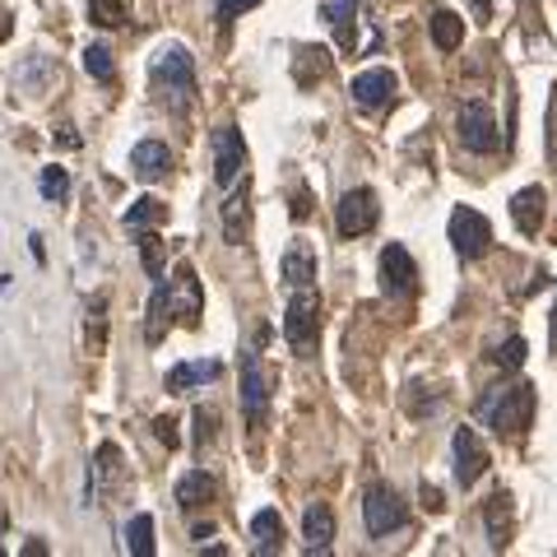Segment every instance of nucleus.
I'll list each match as a JSON object with an SVG mask.
<instances>
[{
  "label": "nucleus",
  "instance_id": "f257e3e1",
  "mask_svg": "<svg viewBox=\"0 0 557 557\" xmlns=\"http://www.w3.org/2000/svg\"><path fill=\"white\" fill-rule=\"evenodd\" d=\"M149 79H153V98H159L172 116H186L196 108V57H190L182 42H163L153 51Z\"/></svg>",
  "mask_w": 557,
  "mask_h": 557
},
{
  "label": "nucleus",
  "instance_id": "f03ea898",
  "mask_svg": "<svg viewBox=\"0 0 557 557\" xmlns=\"http://www.w3.org/2000/svg\"><path fill=\"white\" fill-rule=\"evenodd\" d=\"M479 418L493 428V437L502 442H525V432L534 423V386L530 381H502L479 399Z\"/></svg>",
  "mask_w": 557,
  "mask_h": 557
},
{
  "label": "nucleus",
  "instance_id": "7ed1b4c3",
  "mask_svg": "<svg viewBox=\"0 0 557 557\" xmlns=\"http://www.w3.org/2000/svg\"><path fill=\"white\" fill-rule=\"evenodd\" d=\"M321 20L335 33L344 57H368L381 47V28L372 20V0H321Z\"/></svg>",
  "mask_w": 557,
  "mask_h": 557
},
{
  "label": "nucleus",
  "instance_id": "20e7f679",
  "mask_svg": "<svg viewBox=\"0 0 557 557\" xmlns=\"http://www.w3.org/2000/svg\"><path fill=\"white\" fill-rule=\"evenodd\" d=\"M317 330H321V293L317 284H298L288 288V307H284V339L293 354H311L317 348Z\"/></svg>",
  "mask_w": 557,
  "mask_h": 557
},
{
  "label": "nucleus",
  "instance_id": "39448f33",
  "mask_svg": "<svg viewBox=\"0 0 557 557\" xmlns=\"http://www.w3.org/2000/svg\"><path fill=\"white\" fill-rule=\"evenodd\" d=\"M270 395H274V381H270V368L260 362V354H242V413L247 423L260 432L270 423Z\"/></svg>",
  "mask_w": 557,
  "mask_h": 557
},
{
  "label": "nucleus",
  "instance_id": "423d86ee",
  "mask_svg": "<svg viewBox=\"0 0 557 557\" xmlns=\"http://www.w3.org/2000/svg\"><path fill=\"white\" fill-rule=\"evenodd\" d=\"M405 520H409V511H405V502H399V493L391 483H372L368 493H362V525H368L372 539H386L395 530H405Z\"/></svg>",
  "mask_w": 557,
  "mask_h": 557
},
{
  "label": "nucleus",
  "instance_id": "0eeeda50",
  "mask_svg": "<svg viewBox=\"0 0 557 557\" xmlns=\"http://www.w3.org/2000/svg\"><path fill=\"white\" fill-rule=\"evenodd\" d=\"M376 219H381V205H376V190L372 186H354V190H344L339 205H335V228L339 237H368L376 228Z\"/></svg>",
  "mask_w": 557,
  "mask_h": 557
},
{
  "label": "nucleus",
  "instance_id": "6e6552de",
  "mask_svg": "<svg viewBox=\"0 0 557 557\" xmlns=\"http://www.w3.org/2000/svg\"><path fill=\"white\" fill-rule=\"evenodd\" d=\"M163 288H168V311H172V317H177L182 325L196 330L200 317H205V288H200L196 270H190V260H182V265L172 270V278L163 274Z\"/></svg>",
  "mask_w": 557,
  "mask_h": 557
},
{
  "label": "nucleus",
  "instance_id": "1a4fd4ad",
  "mask_svg": "<svg viewBox=\"0 0 557 557\" xmlns=\"http://www.w3.org/2000/svg\"><path fill=\"white\" fill-rule=\"evenodd\" d=\"M456 139L469 153H497L502 131H497L493 108H487V102H465L460 116H456Z\"/></svg>",
  "mask_w": 557,
  "mask_h": 557
},
{
  "label": "nucleus",
  "instance_id": "9d476101",
  "mask_svg": "<svg viewBox=\"0 0 557 557\" xmlns=\"http://www.w3.org/2000/svg\"><path fill=\"white\" fill-rule=\"evenodd\" d=\"M450 247H456L460 260H483L493 251V223H487L479 209L460 205L456 214H450Z\"/></svg>",
  "mask_w": 557,
  "mask_h": 557
},
{
  "label": "nucleus",
  "instance_id": "9b49d317",
  "mask_svg": "<svg viewBox=\"0 0 557 557\" xmlns=\"http://www.w3.org/2000/svg\"><path fill=\"white\" fill-rule=\"evenodd\" d=\"M209 145H214V182L223 190H233L242 177H247V139H242L237 126H219Z\"/></svg>",
  "mask_w": 557,
  "mask_h": 557
},
{
  "label": "nucleus",
  "instance_id": "f8f14e48",
  "mask_svg": "<svg viewBox=\"0 0 557 557\" xmlns=\"http://www.w3.org/2000/svg\"><path fill=\"white\" fill-rule=\"evenodd\" d=\"M376 270H381V293H386V298H413L418 293V265L399 242H391V247L381 251Z\"/></svg>",
  "mask_w": 557,
  "mask_h": 557
},
{
  "label": "nucleus",
  "instance_id": "ddd939ff",
  "mask_svg": "<svg viewBox=\"0 0 557 557\" xmlns=\"http://www.w3.org/2000/svg\"><path fill=\"white\" fill-rule=\"evenodd\" d=\"M450 456H456V483L469 493V487L487 474V446L479 442L474 428H456V437H450Z\"/></svg>",
  "mask_w": 557,
  "mask_h": 557
},
{
  "label": "nucleus",
  "instance_id": "4468645a",
  "mask_svg": "<svg viewBox=\"0 0 557 557\" xmlns=\"http://www.w3.org/2000/svg\"><path fill=\"white\" fill-rule=\"evenodd\" d=\"M395 89H399V79L391 75V70H362V75L348 84V98L358 102V108H386V102H395Z\"/></svg>",
  "mask_w": 557,
  "mask_h": 557
},
{
  "label": "nucleus",
  "instance_id": "2eb2a0df",
  "mask_svg": "<svg viewBox=\"0 0 557 557\" xmlns=\"http://www.w3.org/2000/svg\"><path fill=\"white\" fill-rule=\"evenodd\" d=\"M131 172L139 182H163L172 172V149L159 145V139H139V145L131 149Z\"/></svg>",
  "mask_w": 557,
  "mask_h": 557
},
{
  "label": "nucleus",
  "instance_id": "dca6fc26",
  "mask_svg": "<svg viewBox=\"0 0 557 557\" xmlns=\"http://www.w3.org/2000/svg\"><path fill=\"white\" fill-rule=\"evenodd\" d=\"M544 214H548L544 186H525V190H516V196H511V223L525 237H534L539 228H544Z\"/></svg>",
  "mask_w": 557,
  "mask_h": 557
},
{
  "label": "nucleus",
  "instance_id": "f3484780",
  "mask_svg": "<svg viewBox=\"0 0 557 557\" xmlns=\"http://www.w3.org/2000/svg\"><path fill=\"white\" fill-rule=\"evenodd\" d=\"M278 274H284V284H288V288L317 284V251H311V242L293 237V242H288V251H284V260H278Z\"/></svg>",
  "mask_w": 557,
  "mask_h": 557
},
{
  "label": "nucleus",
  "instance_id": "a211bd4d",
  "mask_svg": "<svg viewBox=\"0 0 557 557\" xmlns=\"http://www.w3.org/2000/svg\"><path fill=\"white\" fill-rule=\"evenodd\" d=\"M483 520H487V544L507 548L511 544V493L507 487H497V493L483 502Z\"/></svg>",
  "mask_w": 557,
  "mask_h": 557
},
{
  "label": "nucleus",
  "instance_id": "6ab92c4d",
  "mask_svg": "<svg viewBox=\"0 0 557 557\" xmlns=\"http://www.w3.org/2000/svg\"><path fill=\"white\" fill-rule=\"evenodd\" d=\"M219 362L214 358H196V362H177V368L168 372V395H186V391H196L205 386V381H219Z\"/></svg>",
  "mask_w": 557,
  "mask_h": 557
},
{
  "label": "nucleus",
  "instance_id": "aec40b11",
  "mask_svg": "<svg viewBox=\"0 0 557 557\" xmlns=\"http://www.w3.org/2000/svg\"><path fill=\"white\" fill-rule=\"evenodd\" d=\"M302 544L307 553H330V544H335V511L321 507V502L302 516Z\"/></svg>",
  "mask_w": 557,
  "mask_h": 557
},
{
  "label": "nucleus",
  "instance_id": "412c9836",
  "mask_svg": "<svg viewBox=\"0 0 557 557\" xmlns=\"http://www.w3.org/2000/svg\"><path fill=\"white\" fill-rule=\"evenodd\" d=\"M116 479H121V450H116V442H102L98 446V460L89 465V507H94L102 493H108Z\"/></svg>",
  "mask_w": 557,
  "mask_h": 557
},
{
  "label": "nucleus",
  "instance_id": "4be33fe9",
  "mask_svg": "<svg viewBox=\"0 0 557 557\" xmlns=\"http://www.w3.org/2000/svg\"><path fill=\"white\" fill-rule=\"evenodd\" d=\"M284 548V520H278V511H256L251 516V553L270 557Z\"/></svg>",
  "mask_w": 557,
  "mask_h": 557
},
{
  "label": "nucleus",
  "instance_id": "5701e85b",
  "mask_svg": "<svg viewBox=\"0 0 557 557\" xmlns=\"http://www.w3.org/2000/svg\"><path fill=\"white\" fill-rule=\"evenodd\" d=\"M214 502V479L205 474V469H190V474L177 483V507L182 511H200Z\"/></svg>",
  "mask_w": 557,
  "mask_h": 557
},
{
  "label": "nucleus",
  "instance_id": "b1692460",
  "mask_svg": "<svg viewBox=\"0 0 557 557\" xmlns=\"http://www.w3.org/2000/svg\"><path fill=\"white\" fill-rule=\"evenodd\" d=\"M168 219V205L163 200H153V196H139L131 209H126V233H149V228H159V223Z\"/></svg>",
  "mask_w": 557,
  "mask_h": 557
},
{
  "label": "nucleus",
  "instance_id": "393cba45",
  "mask_svg": "<svg viewBox=\"0 0 557 557\" xmlns=\"http://www.w3.org/2000/svg\"><path fill=\"white\" fill-rule=\"evenodd\" d=\"M172 330V311H168V288L163 278H153V298H149V321H145V339L163 344V335Z\"/></svg>",
  "mask_w": 557,
  "mask_h": 557
},
{
  "label": "nucleus",
  "instance_id": "a878e982",
  "mask_svg": "<svg viewBox=\"0 0 557 557\" xmlns=\"http://www.w3.org/2000/svg\"><path fill=\"white\" fill-rule=\"evenodd\" d=\"M428 28H432V42H437V51H456L465 42V20H460V14H450V10L432 14Z\"/></svg>",
  "mask_w": 557,
  "mask_h": 557
},
{
  "label": "nucleus",
  "instance_id": "bb28decb",
  "mask_svg": "<svg viewBox=\"0 0 557 557\" xmlns=\"http://www.w3.org/2000/svg\"><path fill=\"white\" fill-rule=\"evenodd\" d=\"M242 233H247V177H242V190L223 205V237L233 242V247H242Z\"/></svg>",
  "mask_w": 557,
  "mask_h": 557
},
{
  "label": "nucleus",
  "instance_id": "cd10ccee",
  "mask_svg": "<svg viewBox=\"0 0 557 557\" xmlns=\"http://www.w3.org/2000/svg\"><path fill=\"white\" fill-rule=\"evenodd\" d=\"M126 553L135 557H153V516H131V525H126Z\"/></svg>",
  "mask_w": 557,
  "mask_h": 557
},
{
  "label": "nucleus",
  "instance_id": "c85d7f7f",
  "mask_svg": "<svg viewBox=\"0 0 557 557\" xmlns=\"http://www.w3.org/2000/svg\"><path fill=\"white\" fill-rule=\"evenodd\" d=\"M84 70L98 79V84H116V65H112V51L94 42V47H84Z\"/></svg>",
  "mask_w": 557,
  "mask_h": 557
},
{
  "label": "nucleus",
  "instance_id": "c756f323",
  "mask_svg": "<svg viewBox=\"0 0 557 557\" xmlns=\"http://www.w3.org/2000/svg\"><path fill=\"white\" fill-rule=\"evenodd\" d=\"M89 20L98 28H121L126 24V0H89Z\"/></svg>",
  "mask_w": 557,
  "mask_h": 557
},
{
  "label": "nucleus",
  "instance_id": "7c9ffc66",
  "mask_svg": "<svg viewBox=\"0 0 557 557\" xmlns=\"http://www.w3.org/2000/svg\"><path fill=\"white\" fill-rule=\"evenodd\" d=\"M139 237V256H145V270H149V278H163V242H159V233H135Z\"/></svg>",
  "mask_w": 557,
  "mask_h": 557
},
{
  "label": "nucleus",
  "instance_id": "2f4dec72",
  "mask_svg": "<svg viewBox=\"0 0 557 557\" xmlns=\"http://www.w3.org/2000/svg\"><path fill=\"white\" fill-rule=\"evenodd\" d=\"M42 196L51 205H65L70 200V172L65 168H42Z\"/></svg>",
  "mask_w": 557,
  "mask_h": 557
},
{
  "label": "nucleus",
  "instance_id": "473e14b6",
  "mask_svg": "<svg viewBox=\"0 0 557 557\" xmlns=\"http://www.w3.org/2000/svg\"><path fill=\"white\" fill-rule=\"evenodd\" d=\"M487 358H493L497 362V368H520V362H525V339H520V335H511L507 344H502V348H493V354H487Z\"/></svg>",
  "mask_w": 557,
  "mask_h": 557
},
{
  "label": "nucleus",
  "instance_id": "72a5a7b5",
  "mask_svg": "<svg viewBox=\"0 0 557 557\" xmlns=\"http://www.w3.org/2000/svg\"><path fill=\"white\" fill-rule=\"evenodd\" d=\"M190 423H196V446L205 450V442H214V428H219V413L214 409H196V413H190Z\"/></svg>",
  "mask_w": 557,
  "mask_h": 557
},
{
  "label": "nucleus",
  "instance_id": "f704fd0d",
  "mask_svg": "<svg viewBox=\"0 0 557 557\" xmlns=\"http://www.w3.org/2000/svg\"><path fill=\"white\" fill-rule=\"evenodd\" d=\"M153 437H159L168 450L182 446V432H177V418H153Z\"/></svg>",
  "mask_w": 557,
  "mask_h": 557
},
{
  "label": "nucleus",
  "instance_id": "c9c22d12",
  "mask_svg": "<svg viewBox=\"0 0 557 557\" xmlns=\"http://www.w3.org/2000/svg\"><path fill=\"white\" fill-rule=\"evenodd\" d=\"M544 131H548V159L557 163V84H553V94H548V121H544Z\"/></svg>",
  "mask_w": 557,
  "mask_h": 557
},
{
  "label": "nucleus",
  "instance_id": "e433bc0d",
  "mask_svg": "<svg viewBox=\"0 0 557 557\" xmlns=\"http://www.w3.org/2000/svg\"><path fill=\"white\" fill-rule=\"evenodd\" d=\"M256 5H260V0H219V20L228 24V20H237L242 10H256Z\"/></svg>",
  "mask_w": 557,
  "mask_h": 557
},
{
  "label": "nucleus",
  "instance_id": "4c0bfd02",
  "mask_svg": "<svg viewBox=\"0 0 557 557\" xmlns=\"http://www.w3.org/2000/svg\"><path fill=\"white\" fill-rule=\"evenodd\" d=\"M418 497H423V507H428V511H442V507H446V502H442V493H437V487H432V483H423V487H418Z\"/></svg>",
  "mask_w": 557,
  "mask_h": 557
},
{
  "label": "nucleus",
  "instance_id": "58836bf2",
  "mask_svg": "<svg viewBox=\"0 0 557 557\" xmlns=\"http://www.w3.org/2000/svg\"><path fill=\"white\" fill-rule=\"evenodd\" d=\"M307 214H311V205H307V186H298V196H293V219L302 223Z\"/></svg>",
  "mask_w": 557,
  "mask_h": 557
},
{
  "label": "nucleus",
  "instance_id": "ea45409f",
  "mask_svg": "<svg viewBox=\"0 0 557 557\" xmlns=\"http://www.w3.org/2000/svg\"><path fill=\"white\" fill-rule=\"evenodd\" d=\"M553 325H557V307H553Z\"/></svg>",
  "mask_w": 557,
  "mask_h": 557
}]
</instances>
